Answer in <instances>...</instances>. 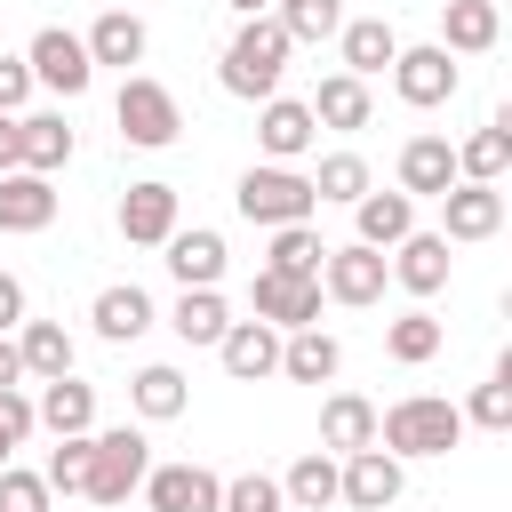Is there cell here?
<instances>
[{"instance_id":"42","label":"cell","mask_w":512,"mask_h":512,"mask_svg":"<svg viewBox=\"0 0 512 512\" xmlns=\"http://www.w3.org/2000/svg\"><path fill=\"white\" fill-rule=\"evenodd\" d=\"M0 512H48V480H40V472H8V464H0Z\"/></svg>"},{"instance_id":"47","label":"cell","mask_w":512,"mask_h":512,"mask_svg":"<svg viewBox=\"0 0 512 512\" xmlns=\"http://www.w3.org/2000/svg\"><path fill=\"white\" fill-rule=\"evenodd\" d=\"M16 120H24V112H16ZM16 120H8V112H0V176H8V168H16Z\"/></svg>"},{"instance_id":"48","label":"cell","mask_w":512,"mask_h":512,"mask_svg":"<svg viewBox=\"0 0 512 512\" xmlns=\"http://www.w3.org/2000/svg\"><path fill=\"white\" fill-rule=\"evenodd\" d=\"M224 8H232V16H264L272 0H224Z\"/></svg>"},{"instance_id":"14","label":"cell","mask_w":512,"mask_h":512,"mask_svg":"<svg viewBox=\"0 0 512 512\" xmlns=\"http://www.w3.org/2000/svg\"><path fill=\"white\" fill-rule=\"evenodd\" d=\"M216 360H224L232 384H264V376H280V328H264V320H232V328L216 336Z\"/></svg>"},{"instance_id":"38","label":"cell","mask_w":512,"mask_h":512,"mask_svg":"<svg viewBox=\"0 0 512 512\" xmlns=\"http://www.w3.org/2000/svg\"><path fill=\"white\" fill-rule=\"evenodd\" d=\"M464 424H480V432H512V352L488 368V384H472V400H464Z\"/></svg>"},{"instance_id":"34","label":"cell","mask_w":512,"mask_h":512,"mask_svg":"<svg viewBox=\"0 0 512 512\" xmlns=\"http://www.w3.org/2000/svg\"><path fill=\"white\" fill-rule=\"evenodd\" d=\"M16 360H24V376H72V336H64V320H24V336H16Z\"/></svg>"},{"instance_id":"21","label":"cell","mask_w":512,"mask_h":512,"mask_svg":"<svg viewBox=\"0 0 512 512\" xmlns=\"http://www.w3.org/2000/svg\"><path fill=\"white\" fill-rule=\"evenodd\" d=\"M456 184V144L448 136H408L400 144V192L408 200H440Z\"/></svg>"},{"instance_id":"39","label":"cell","mask_w":512,"mask_h":512,"mask_svg":"<svg viewBox=\"0 0 512 512\" xmlns=\"http://www.w3.org/2000/svg\"><path fill=\"white\" fill-rule=\"evenodd\" d=\"M360 192H376V184H368V160H360V152H328L320 176H312V200H344V208H352Z\"/></svg>"},{"instance_id":"18","label":"cell","mask_w":512,"mask_h":512,"mask_svg":"<svg viewBox=\"0 0 512 512\" xmlns=\"http://www.w3.org/2000/svg\"><path fill=\"white\" fill-rule=\"evenodd\" d=\"M80 48H88V64H112V72H128V64H144L152 32H144V16H128V8H104V16L80 32Z\"/></svg>"},{"instance_id":"35","label":"cell","mask_w":512,"mask_h":512,"mask_svg":"<svg viewBox=\"0 0 512 512\" xmlns=\"http://www.w3.org/2000/svg\"><path fill=\"white\" fill-rule=\"evenodd\" d=\"M168 328H176L184 344H216V336L232 328V312H224V296H216V288H176V312H168Z\"/></svg>"},{"instance_id":"1","label":"cell","mask_w":512,"mask_h":512,"mask_svg":"<svg viewBox=\"0 0 512 512\" xmlns=\"http://www.w3.org/2000/svg\"><path fill=\"white\" fill-rule=\"evenodd\" d=\"M288 32L272 24V16H240V32L224 40V64H216V80H224V96H240V104H264V96H280V72H288Z\"/></svg>"},{"instance_id":"29","label":"cell","mask_w":512,"mask_h":512,"mask_svg":"<svg viewBox=\"0 0 512 512\" xmlns=\"http://www.w3.org/2000/svg\"><path fill=\"white\" fill-rule=\"evenodd\" d=\"M344 368V344L328 336V328H296V336H280V376L288 384H328Z\"/></svg>"},{"instance_id":"16","label":"cell","mask_w":512,"mask_h":512,"mask_svg":"<svg viewBox=\"0 0 512 512\" xmlns=\"http://www.w3.org/2000/svg\"><path fill=\"white\" fill-rule=\"evenodd\" d=\"M256 144L272 152V168H288V160H304V152L320 144V128H312V112H304L296 96H264V104H256Z\"/></svg>"},{"instance_id":"3","label":"cell","mask_w":512,"mask_h":512,"mask_svg":"<svg viewBox=\"0 0 512 512\" xmlns=\"http://www.w3.org/2000/svg\"><path fill=\"white\" fill-rule=\"evenodd\" d=\"M112 120H120V144H136V152H168V144L184 136V104H176V88L152 80V72H120Z\"/></svg>"},{"instance_id":"43","label":"cell","mask_w":512,"mask_h":512,"mask_svg":"<svg viewBox=\"0 0 512 512\" xmlns=\"http://www.w3.org/2000/svg\"><path fill=\"white\" fill-rule=\"evenodd\" d=\"M32 440V400L24 392H0V464H8V448H24Z\"/></svg>"},{"instance_id":"9","label":"cell","mask_w":512,"mask_h":512,"mask_svg":"<svg viewBox=\"0 0 512 512\" xmlns=\"http://www.w3.org/2000/svg\"><path fill=\"white\" fill-rule=\"evenodd\" d=\"M400 488H408V472L384 448H352L336 464V504H352V512H384V504H400Z\"/></svg>"},{"instance_id":"8","label":"cell","mask_w":512,"mask_h":512,"mask_svg":"<svg viewBox=\"0 0 512 512\" xmlns=\"http://www.w3.org/2000/svg\"><path fill=\"white\" fill-rule=\"evenodd\" d=\"M384 280H392V264H384V248H360V240H344V248H328L320 256V296L328 304H376L384 296Z\"/></svg>"},{"instance_id":"46","label":"cell","mask_w":512,"mask_h":512,"mask_svg":"<svg viewBox=\"0 0 512 512\" xmlns=\"http://www.w3.org/2000/svg\"><path fill=\"white\" fill-rule=\"evenodd\" d=\"M16 384H24V360H16V344L0 336V392H16Z\"/></svg>"},{"instance_id":"20","label":"cell","mask_w":512,"mask_h":512,"mask_svg":"<svg viewBox=\"0 0 512 512\" xmlns=\"http://www.w3.org/2000/svg\"><path fill=\"white\" fill-rule=\"evenodd\" d=\"M72 160V120L64 112H24L16 120V168L24 176H56Z\"/></svg>"},{"instance_id":"10","label":"cell","mask_w":512,"mask_h":512,"mask_svg":"<svg viewBox=\"0 0 512 512\" xmlns=\"http://www.w3.org/2000/svg\"><path fill=\"white\" fill-rule=\"evenodd\" d=\"M248 304H256V320H264V328H280V336H296V328H320V280H288V272H256V288H248Z\"/></svg>"},{"instance_id":"12","label":"cell","mask_w":512,"mask_h":512,"mask_svg":"<svg viewBox=\"0 0 512 512\" xmlns=\"http://www.w3.org/2000/svg\"><path fill=\"white\" fill-rule=\"evenodd\" d=\"M504 232V184H448L440 192V240H496Z\"/></svg>"},{"instance_id":"28","label":"cell","mask_w":512,"mask_h":512,"mask_svg":"<svg viewBox=\"0 0 512 512\" xmlns=\"http://www.w3.org/2000/svg\"><path fill=\"white\" fill-rule=\"evenodd\" d=\"M352 224H360V248H400L416 232V200L408 192H360L352 200Z\"/></svg>"},{"instance_id":"25","label":"cell","mask_w":512,"mask_h":512,"mask_svg":"<svg viewBox=\"0 0 512 512\" xmlns=\"http://www.w3.org/2000/svg\"><path fill=\"white\" fill-rule=\"evenodd\" d=\"M48 224H56V184L8 168L0 176V232H48Z\"/></svg>"},{"instance_id":"31","label":"cell","mask_w":512,"mask_h":512,"mask_svg":"<svg viewBox=\"0 0 512 512\" xmlns=\"http://www.w3.org/2000/svg\"><path fill=\"white\" fill-rule=\"evenodd\" d=\"M184 400H192V392H184V376H176L168 360H152V368H136V376H128V408H136L144 424H168V416H184Z\"/></svg>"},{"instance_id":"5","label":"cell","mask_w":512,"mask_h":512,"mask_svg":"<svg viewBox=\"0 0 512 512\" xmlns=\"http://www.w3.org/2000/svg\"><path fill=\"white\" fill-rule=\"evenodd\" d=\"M232 208L248 216V224H264V232H280V224H312V176H296V168H248L240 184H232Z\"/></svg>"},{"instance_id":"32","label":"cell","mask_w":512,"mask_h":512,"mask_svg":"<svg viewBox=\"0 0 512 512\" xmlns=\"http://www.w3.org/2000/svg\"><path fill=\"white\" fill-rule=\"evenodd\" d=\"M280 496H288V512H328V504H336V456H328V448L296 456V464L280 472Z\"/></svg>"},{"instance_id":"19","label":"cell","mask_w":512,"mask_h":512,"mask_svg":"<svg viewBox=\"0 0 512 512\" xmlns=\"http://www.w3.org/2000/svg\"><path fill=\"white\" fill-rule=\"evenodd\" d=\"M336 56H344V72H352V80H376V72H392V56H400V32H392L384 16H344V32H336Z\"/></svg>"},{"instance_id":"2","label":"cell","mask_w":512,"mask_h":512,"mask_svg":"<svg viewBox=\"0 0 512 512\" xmlns=\"http://www.w3.org/2000/svg\"><path fill=\"white\" fill-rule=\"evenodd\" d=\"M464 440V408L456 400H440V392H408V400H392L384 416H376V448L384 456H448Z\"/></svg>"},{"instance_id":"40","label":"cell","mask_w":512,"mask_h":512,"mask_svg":"<svg viewBox=\"0 0 512 512\" xmlns=\"http://www.w3.org/2000/svg\"><path fill=\"white\" fill-rule=\"evenodd\" d=\"M88 448H96L88 432H72V440H56V448H48V472H40V480H48V496H80V488H88Z\"/></svg>"},{"instance_id":"44","label":"cell","mask_w":512,"mask_h":512,"mask_svg":"<svg viewBox=\"0 0 512 512\" xmlns=\"http://www.w3.org/2000/svg\"><path fill=\"white\" fill-rule=\"evenodd\" d=\"M24 96H32V72H24V56H0V112L16 120V112H24Z\"/></svg>"},{"instance_id":"27","label":"cell","mask_w":512,"mask_h":512,"mask_svg":"<svg viewBox=\"0 0 512 512\" xmlns=\"http://www.w3.org/2000/svg\"><path fill=\"white\" fill-rule=\"evenodd\" d=\"M504 168H512V120L496 112L488 128H472L456 144V184H504Z\"/></svg>"},{"instance_id":"22","label":"cell","mask_w":512,"mask_h":512,"mask_svg":"<svg viewBox=\"0 0 512 512\" xmlns=\"http://www.w3.org/2000/svg\"><path fill=\"white\" fill-rule=\"evenodd\" d=\"M384 264H392V280H400L408 296H440V288H448V264H456V256H448V240H440V232H408V240H400V248H392Z\"/></svg>"},{"instance_id":"37","label":"cell","mask_w":512,"mask_h":512,"mask_svg":"<svg viewBox=\"0 0 512 512\" xmlns=\"http://www.w3.org/2000/svg\"><path fill=\"white\" fill-rule=\"evenodd\" d=\"M440 344H448V328H440V320H432L424 304H416V312H400V320L384 328V352H392L400 368H424V360H432Z\"/></svg>"},{"instance_id":"30","label":"cell","mask_w":512,"mask_h":512,"mask_svg":"<svg viewBox=\"0 0 512 512\" xmlns=\"http://www.w3.org/2000/svg\"><path fill=\"white\" fill-rule=\"evenodd\" d=\"M320 448H336V456L376 448V400H360V392H328V408H320Z\"/></svg>"},{"instance_id":"4","label":"cell","mask_w":512,"mask_h":512,"mask_svg":"<svg viewBox=\"0 0 512 512\" xmlns=\"http://www.w3.org/2000/svg\"><path fill=\"white\" fill-rule=\"evenodd\" d=\"M96 448H88V504L96 512H120L136 488H144V472H152V440L136 432V424H112V432H88Z\"/></svg>"},{"instance_id":"23","label":"cell","mask_w":512,"mask_h":512,"mask_svg":"<svg viewBox=\"0 0 512 512\" xmlns=\"http://www.w3.org/2000/svg\"><path fill=\"white\" fill-rule=\"evenodd\" d=\"M88 320H96V336H104V344H136V336L152 328V296H144L136 280H112V288H96Z\"/></svg>"},{"instance_id":"36","label":"cell","mask_w":512,"mask_h":512,"mask_svg":"<svg viewBox=\"0 0 512 512\" xmlns=\"http://www.w3.org/2000/svg\"><path fill=\"white\" fill-rule=\"evenodd\" d=\"M320 256H328V240H320L312 224H280V232H272V256H264V272H288V280H320Z\"/></svg>"},{"instance_id":"45","label":"cell","mask_w":512,"mask_h":512,"mask_svg":"<svg viewBox=\"0 0 512 512\" xmlns=\"http://www.w3.org/2000/svg\"><path fill=\"white\" fill-rule=\"evenodd\" d=\"M8 328H24V280L16 272H0V336Z\"/></svg>"},{"instance_id":"13","label":"cell","mask_w":512,"mask_h":512,"mask_svg":"<svg viewBox=\"0 0 512 512\" xmlns=\"http://www.w3.org/2000/svg\"><path fill=\"white\" fill-rule=\"evenodd\" d=\"M144 504L152 512H216L224 504V480L208 464H152L144 472Z\"/></svg>"},{"instance_id":"7","label":"cell","mask_w":512,"mask_h":512,"mask_svg":"<svg viewBox=\"0 0 512 512\" xmlns=\"http://www.w3.org/2000/svg\"><path fill=\"white\" fill-rule=\"evenodd\" d=\"M456 80H464V72H456V56H448L440 40H424V48H400V56H392V96H400L408 112L448 104V96H456Z\"/></svg>"},{"instance_id":"24","label":"cell","mask_w":512,"mask_h":512,"mask_svg":"<svg viewBox=\"0 0 512 512\" xmlns=\"http://www.w3.org/2000/svg\"><path fill=\"white\" fill-rule=\"evenodd\" d=\"M32 424H48L56 440L88 432V424H96V384H80V376H48L40 400H32Z\"/></svg>"},{"instance_id":"41","label":"cell","mask_w":512,"mask_h":512,"mask_svg":"<svg viewBox=\"0 0 512 512\" xmlns=\"http://www.w3.org/2000/svg\"><path fill=\"white\" fill-rule=\"evenodd\" d=\"M216 512H288V496H280L272 472H240V480H224V504Z\"/></svg>"},{"instance_id":"26","label":"cell","mask_w":512,"mask_h":512,"mask_svg":"<svg viewBox=\"0 0 512 512\" xmlns=\"http://www.w3.org/2000/svg\"><path fill=\"white\" fill-rule=\"evenodd\" d=\"M496 32H504L496 0H448V8H440V48H448V56H488Z\"/></svg>"},{"instance_id":"17","label":"cell","mask_w":512,"mask_h":512,"mask_svg":"<svg viewBox=\"0 0 512 512\" xmlns=\"http://www.w3.org/2000/svg\"><path fill=\"white\" fill-rule=\"evenodd\" d=\"M160 248H168L160 264L176 272V288H216V280H224V232H208V224H192V232H184V224H176Z\"/></svg>"},{"instance_id":"15","label":"cell","mask_w":512,"mask_h":512,"mask_svg":"<svg viewBox=\"0 0 512 512\" xmlns=\"http://www.w3.org/2000/svg\"><path fill=\"white\" fill-rule=\"evenodd\" d=\"M304 112H312V128H336V136H360L368 120H376V96H368V80H352V72H328L312 96H304Z\"/></svg>"},{"instance_id":"11","label":"cell","mask_w":512,"mask_h":512,"mask_svg":"<svg viewBox=\"0 0 512 512\" xmlns=\"http://www.w3.org/2000/svg\"><path fill=\"white\" fill-rule=\"evenodd\" d=\"M120 240L128 248H160L168 232H176V184H160V176H144V184H128L120 192Z\"/></svg>"},{"instance_id":"33","label":"cell","mask_w":512,"mask_h":512,"mask_svg":"<svg viewBox=\"0 0 512 512\" xmlns=\"http://www.w3.org/2000/svg\"><path fill=\"white\" fill-rule=\"evenodd\" d=\"M272 24L288 32V48H320L344 32V0H272Z\"/></svg>"},{"instance_id":"6","label":"cell","mask_w":512,"mask_h":512,"mask_svg":"<svg viewBox=\"0 0 512 512\" xmlns=\"http://www.w3.org/2000/svg\"><path fill=\"white\" fill-rule=\"evenodd\" d=\"M24 72H32V88H56L64 104H72V96H88V80H96V64H88L80 32H64V24H40V32H32Z\"/></svg>"}]
</instances>
